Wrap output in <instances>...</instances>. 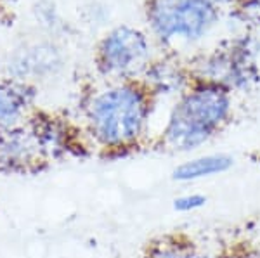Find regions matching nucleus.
<instances>
[{
    "label": "nucleus",
    "mask_w": 260,
    "mask_h": 258,
    "mask_svg": "<svg viewBox=\"0 0 260 258\" xmlns=\"http://www.w3.org/2000/svg\"><path fill=\"white\" fill-rule=\"evenodd\" d=\"M233 95L219 83L192 78L167 115L158 135L161 149L175 155H196L231 122Z\"/></svg>",
    "instance_id": "2"
},
{
    "label": "nucleus",
    "mask_w": 260,
    "mask_h": 258,
    "mask_svg": "<svg viewBox=\"0 0 260 258\" xmlns=\"http://www.w3.org/2000/svg\"><path fill=\"white\" fill-rule=\"evenodd\" d=\"M213 258H251V255L248 251H245V249L241 248H225L222 249L220 253H217Z\"/></svg>",
    "instance_id": "13"
},
{
    "label": "nucleus",
    "mask_w": 260,
    "mask_h": 258,
    "mask_svg": "<svg viewBox=\"0 0 260 258\" xmlns=\"http://www.w3.org/2000/svg\"><path fill=\"white\" fill-rule=\"evenodd\" d=\"M234 6L238 7L236 16L241 23L260 30V0H240Z\"/></svg>",
    "instance_id": "12"
},
{
    "label": "nucleus",
    "mask_w": 260,
    "mask_h": 258,
    "mask_svg": "<svg viewBox=\"0 0 260 258\" xmlns=\"http://www.w3.org/2000/svg\"><path fill=\"white\" fill-rule=\"evenodd\" d=\"M144 258H213L201 244L180 232L160 236L146 248Z\"/></svg>",
    "instance_id": "10"
},
{
    "label": "nucleus",
    "mask_w": 260,
    "mask_h": 258,
    "mask_svg": "<svg viewBox=\"0 0 260 258\" xmlns=\"http://www.w3.org/2000/svg\"><path fill=\"white\" fill-rule=\"evenodd\" d=\"M153 61L151 40L144 31L118 26L99 42L95 64L108 82L139 80Z\"/></svg>",
    "instance_id": "5"
},
{
    "label": "nucleus",
    "mask_w": 260,
    "mask_h": 258,
    "mask_svg": "<svg viewBox=\"0 0 260 258\" xmlns=\"http://www.w3.org/2000/svg\"><path fill=\"white\" fill-rule=\"evenodd\" d=\"M156 97L141 80L110 82L85 106V130L104 153L137 148L149 134Z\"/></svg>",
    "instance_id": "1"
},
{
    "label": "nucleus",
    "mask_w": 260,
    "mask_h": 258,
    "mask_svg": "<svg viewBox=\"0 0 260 258\" xmlns=\"http://www.w3.org/2000/svg\"><path fill=\"white\" fill-rule=\"evenodd\" d=\"M146 21L163 45L196 44L219 23V6L213 0H148Z\"/></svg>",
    "instance_id": "3"
},
{
    "label": "nucleus",
    "mask_w": 260,
    "mask_h": 258,
    "mask_svg": "<svg viewBox=\"0 0 260 258\" xmlns=\"http://www.w3.org/2000/svg\"><path fill=\"white\" fill-rule=\"evenodd\" d=\"M139 80L148 87L154 97L177 99L192 82L189 66L175 59H153Z\"/></svg>",
    "instance_id": "7"
},
{
    "label": "nucleus",
    "mask_w": 260,
    "mask_h": 258,
    "mask_svg": "<svg viewBox=\"0 0 260 258\" xmlns=\"http://www.w3.org/2000/svg\"><path fill=\"white\" fill-rule=\"evenodd\" d=\"M257 163H258V165H260V155H258V161H257Z\"/></svg>",
    "instance_id": "15"
},
{
    "label": "nucleus",
    "mask_w": 260,
    "mask_h": 258,
    "mask_svg": "<svg viewBox=\"0 0 260 258\" xmlns=\"http://www.w3.org/2000/svg\"><path fill=\"white\" fill-rule=\"evenodd\" d=\"M50 161L47 149L42 140L37 118L24 122L6 130H0V172L2 173H37Z\"/></svg>",
    "instance_id": "6"
},
{
    "label": "nucleus",
    "mask_w": 260,
    "mask_h": 258,
    "mask_svg": "<svg viewBox=\"0 0 260 258\" xmlns=\"http://www.w3.org/2000/svg\"><path fill=\"white\" fill-rule=\"evenodd\" d=\"M236 160L228 153H203L191 155L177 166H174L170 177L177 184H194V182L208 180L225 175L234 168Z\"/></svg>",
    "instance_id": "8"
},
{
    "label": "nucleus",
    "mask_w": 260,
    "mask_h": 258,
    "mask_svg": "<svg viewBox=\"0 0 260 258\" xmlns=\"http://www.w3.org/2000/svg\"><path fill=\"white\" fill-rule=\"evenodd\" d=\"M213 2H215L217 6H224V4H236V2H240V0H213Z\"/></svg>",
    "instance_id": "14"
},
{
    "label": "nucleus",
    "mask_w": 260,
    "mask_h": 258,
    "mask_svg": "<svg viewBox=\"0 0 260 258\" xmlns=\"http://www.w3.org/2000/svg\"><path fill=\"white\" fill-rule=\"evenodd\" d=\"M207 203H208L207 194L198 193V191H187V193H182L174 198L172 208L177 213H194V211L207 206Z\"/></svg>",
    "instance_id": "11"
},
{
    "label": "nucleus",
    "mask_w": 260,
    "mask_h": 258,
    "mask_svg": "<svg viewBox=\"0 0 260 258\" xmlns=\"http://www.w3.org/2000/svg\"><path fill=\"white\" fill-rule=\"evenodd\" d=\"M35 102V89L23 80L0 82V130H6L26 118Z\"/></svg>",
    "instance_id": "9"
},
{
    "label": "nucleus",
    "mask_w": 260,
    "mask_h": 258,
    "mask_svg": "<svg viewBox=\"0 0 260 258\" xmlns=\"http://www.w3.org/2000/svg\"><path fill=\"white\" fill-rule=\"evenodd\" d=\"M192 78L219 83L233 94L253 89L260 80L253 40L240 36L189 62Z\"/></svg>",
    "instance_id": "4"
}]
</instances>
